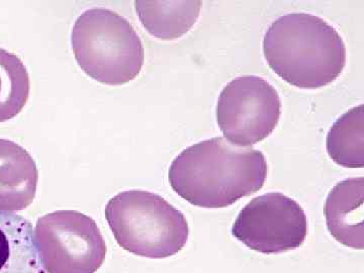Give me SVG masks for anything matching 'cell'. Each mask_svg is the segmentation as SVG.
Returning a JSON list of instances; mask_svg holds the SVG:
<instances>
[{
	"label": "cell",
	"instance_id": "13",
	"mask_svg": "<svg viewBox=\"0 0 364 273\" xmlns=\"http://www.w3.org/2000/svg\"><path fill=\"white\" fill-rule=\"evenodd\" d=\"M30 75L13 53L0 49V123L18 116L30 97Z\"/></svg>",
	"mask_w": 364,
	"mask_h": 273
},
{
	"label": "cell",
	"instance_id": "9",
	"mask_svg": "<svg viewBox=\"0 0 364 273\" xmlns=\"http://www.w3.org/2000/svg\"><path fill=\"white\" fill-rule=\"evenodd\" d=\"M364 178L345 179L328 195L325 217L328 230L342 245L363 250Z\"/></svg>",
	"mask_w": 364,
	"mask_h": 273
},
{
	"label": "cell",
	"instance_id": "3",
	"mask_svg": "<svg viewBox=\"0 0 364 273\" xmlns=\"http://www.w3.org/2000/svg\"><path fill=\"white\" fill-rule=\"evenodd\" d=\"M105 214L117 244L135 255L162 259L188 243L186 217L156 193L124 191L107 203Z\"/></svg>",
	"mask_w": 364,
	"mask_h": 273
},
{
	"label": "cell",
	"instance_id": "4",
	"mask_svg": "<svg viewBox=\"0 0 364 273\" xmlns=\"http://www.w3.org/2000/svg\"><path fill=\"white\" fill-rule=\"evenodd\" d=\"M72 50L78 65L91 78L107 85L134 80L142 69V41L126 18L109 9H88L71 33Z\"/></svg>",
	"mask_w": 364,
	"mask_h": 273
},
{
	"label": "cell",
	"instance_id": "5",
	"mask_svg": "<svg viewBox=\"0 0 364 273\" xmlns=\"http://www.w3.org/2000/svg\"><path fill=\"white\" fill-rule=\"evenodd\" d=\"M35 239L48 273H95L107 255L97 223L76 210H58L40 218Z\"/></svg>",
	"mask_w": 364,
	"mask_h": 273
},
{
	"label": "cell",
	"instance_id": "2",
	"mask_svg": "<svg viewBox=\"0 0 364 273\" xmlns=\"http://www.w3.org/2000/svg\"><path fill=\"white\" fill-rule=\"evenodd\" d=\"M263 53L280 78L303 90L330 85L346 62L341 36L327 21L310 14L277 18L265 33Z\"/></svg>",
	"mask_w": 364,
	"mask_h": 273
},
{
	"label": "cell",
	"instance_id": "6",
	"mask_svg": "<svg viewBox=\"0 0 364 273\" xmlns=\"http://www.w3.org/2000/svg\"><path fill=\"white\" fill-rule=\"evenodd\" d=\"M279 92L258 76L235 78L225 86L217 105L220 129L233 145L250 147L267 138L279 122Z\"/></svg>",
	"mask_w": 364,
	"mask_h": 273
},
{
	"label": "cell",
	"instance_id": "10",
	"mask_svg": "<svg viewBox=\"0 0 364 273\" xmlns=\"http://www.w3.org/2000/svg\"><path fill=\"white\" fill-rule=\"evenodd\" d=\"M0 273H46L31 222L1 210Z\"/></svg>",
	"mask_w": 364,
	"mask_h": 273
},
{
	"label": "cell",
	"instance_id": "12",
	"mask_svg": "<svg viewBox=\"0 0 364 273\" xmlns=\"http://www.w3.org/2000/svg\"><path fill=\"white\" fill-rule=\"evenodd\" d=\"M330 158L345 168L364 166L363 105L353 107L333 124L327 136Z\"/></svg>",
	"mask_w": 364,
	"mask_h": 273
},
{
	"label": "cell",
	"instance_id": "1",
	"mask_svg": "<svg viewBox=\"0 0 364 273\" xmlns=\"http://www.w3.org/2000/svg\"><path fill=\"white\" fill-rule=\"evenodd\" d=\"M267 163L260 151L213 138L182 151L172 162V189L196 207H230L264 186Z\"/></svg>",
	"mask_w": 364,
	"mask_h": 273
},
{
	"label": "cell",
	"instance_id": "7",
	"mask_svg": "<svg viewBox=\"0 0 364 273\" xmlns=\"http://www.w3.org/2000/svg\"><path fill=\"white\" fill-rule=\"evenodd\" d=\"M232 234L251 250L280 254L303 245L308 220L293 198L269 193L253 198L239 213Z\"/></svg>",
	"mask_w": 364,
	"mask_h": 273
},
{
	"label": "cell",
	"instance_id": "11",
	"mask_svg": "<svg viewBox=\"0 0 364 273\" xmlns=\"http://www.w3.org/2000/svg\"><path fill=\"white\" fill-rule=\"evenodd\" d=\"M135 6L150 35L160 40H176L195 26L202 1H136Z\"/></svg>",
	"mask_w": 364,
	"mask_h": 273
},
{
	"label": "cell",
	"instance_id": "8",
	"mask_svg": "<svg viewBox=\"0 0 364 273\" xmlns=\"http://www.w3.org/2000/svg\"><path fill=\"white\" fill-rule=\"evenodd\" d=\"M38 179L30 153L13 141L0 139V210L21 212L32 205Z\"/></svg>",
	"mask_w": 364,
	"mask_h": 273
}]
</instances>
